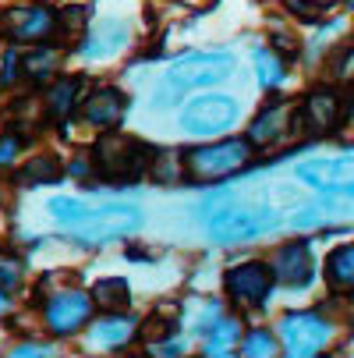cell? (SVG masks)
<instances>
[{"label": "cell", "mask_w": 354, "mask_h": 358, "mask_svg": "<svg viewBox=\"0 0 354 358\" xmlns=\"http://www.w3.org/2000/svg\"><path fill=\"white\" fill-rule=\"evenodd\" d=\"M61 178H64V167H61L57 157H36L18 171L22 185H50V181H61Z\"/></svg>", "instance_id": "obj_22"}, {"label": "cell", "mask_w": 354, "mask_h": 358, "mask_svg": "<svg viewBox=\"0 0 354 358\" xmlns=\"http://www.w3.org/2000/svg\"><path fill=\"white\" fill-rule=\"evenodd\" d=\"M294 131H305V135H333L340 128V96L330 89V85H319L312 89L301 107L294 110Z\"/></svg>", "instance_id": "obj_9"}, {"label": "cell", "mask_w": 354, "mask_h": 358, "mask_svg": "<svg viewBox=\"0 0 354 358\" xmlns=\"http://www.w3.org/2000/svg\"><path fill=\"white\" fill-rule=\"evenodd\" d=\"M85 25H89V11L82 8V4H71V8H61L57 11V29H61V36H82L85 32Z\"/></svg>", "instance_id": "obj_27"}, {"label": "cell", "mask_w": 354, "mask_h": 358, "mask_svg": "<svg viewBox=\"0 0 354 358\" xmlns=\"http://www.w3.org/2000/svg\"><path fill=\"white\" fill-rule=\"evenodd\" d=\"M251 164V138H223L213 145L191 149L184 157V167L198 181H220L227 174H237Z\"/></svg>", "instance_id": "obj_3"}, {"label": "cell", "mask_w": 354, "mask_h": 358, "mask_svg": "<svg viewBox=\"0 0 354 358\" xmlns=\"http://www.w3.org/2000/svg\"><path fill=\"white\" fill-rule=\"evenodd\" d=\"M347 124L354 128V92H351V99H347Z\"/></svg>", "instance_id": "obj_36"}, {"label": "cell", "mask_w": 354, "mask_h": 358, "mask_svg": "<svg viewBox=\"0 0 354 358\" xmlns=\"http://www.w3.org/2000/svg\"><path fill=\"white\" fill-rule=\"evenodd\" d=\"M294 178L309 188L326 192V195H354V157L305 160V164H297Z\"/></svg>", "instance_id": "obj_10"}, {"label": "cell", "mask_w": 354, "mask_h": 358, "mask_svg": "<svg viewBox=\"0 0 354 358\" xmlns=\"http://www.w3.org/2000/svg\"><path fill=\"white\" fill-rule=\"evenodd\" d=\"M273 280L276 277H273L270 263L251 259V263H241V266L223 273V291L241 309H259V305H266V298L273 291Z\"/></svg>", "instance_id": "obj_8"}, {"label": "cell", "mask_w": 354, "mask_h": 358, "mask_svg": "<svg viewBox=\"0 0 354 358\" xmlns=\"http://www.w3.org/2000/svg\"><path fill=\"white\" fill-rule=\"evenodd\" d=\"M0 29L15 43H46L57 29V15L46 4H22L0 15Z\"/></svg>", "instance_id": "obj_11"}, {"label": "cell", "mask_w": 354, "mask_h": 358, "mask_svg": "<svg viewBox=\"0 0 354 358\" xmlns=\"http://www.w3.org/2000/svg\"><path fill=\"white\" fill-rule=\"evenodd\" d=\"M92 305L96 301L85 291H64V294H57L54 301L46 305V327H50V334H57V337L78 334L89 323V316H92Z\"/></svg>", "instance_id": "obj_13"}, {"label": "cell", "mask_w": 354, "mask_h": 358, "mask_svg": "<svg viewBox=\"0 0 354 358\" xmlns=\"http://www.w3.org/2000/svg\"><path fill=\"white\" fill-rule=\"evenodd\" d=\"M234 75V57L230 54H188L181 57L160 82V103L191 92V89H206V85H220Z\"/></svg>", "instance_id": "obj_2"}, {"label": "cell", "mask_w": 354, "mask_h": 358, "mask_svg": "<svg viewBox=\"0 0 354 358\" xmlns=\"http://www.w3.org/2000/svg\"><path fill=\"white\" fill-rule=\"evenodd\" d=\"M256 75H259V85L263 89H276L287 75V64H283V54L280 50H256Z\"/></svg>", "instance_id": "obj_21"}, {"label": "cell", "mask_w": 354, "mask_h": 358, "mask_svg": "<svg viewBox=\"0 0 354 358\" xmlns=\"http://www.w3.org/2000/svg\"><path fill=\"white\" fill-rule=\"evenodd\" d=\"M131 334H135V320L121 316V313H110V320H99L92 327V341H99V344H124V341H131Z\"/></svg>", "instance_id": "obj_23"}, {"label": "cell", "mask_w": 354, "mask_h": 358, "mask_svg": "<svg viewBox=\"0 0 354 358\" xmlns=\"http://www.w3.org/2000/svg\"><path fill=\"white\" fill-rule=\"evenodd\" d=\"M92 301H96L103 313H121V309H128V305H131L128 280H121V277H103V280H96Z\"/></svg>", "instance_id": "obj_20"}, {"label": "cell", "mask_w": 354, "mask_h": 358, "mask_svg": "<svg viewBox=\"0 0 354 358\" xmlns=\"http://www.w3.org/2000/svg\"><path fill=\"white\" fill-rule=\"evenodd\" d=\"M92 213V206H85V202H78V199H54L50 202V217L54 220H61V224H78V220H85Z\"/></svg>", "instance_id": "obj_25"}, {"label": "cell", "mask_w": 354, "mask_h": 358, "mask_svg": "<svg viewBox=\"0 0 354 358\" xmlns=\"http://www.w3.org/2000/svg\"><path fill=\"white\" fill-rule=\"evenodd\" d=\"M92 160H96L99 178L121 185V181H138L149 167H153V149L145 142H138L135 135L107 131L92 145Z\"/></svg>", "instance_id": "obj_1"}, {"label": "cell", "mask_w": 354, "mask_h": 358, "mask_svg": "<svg viewBox=\"0 0 354 358\" xmlns=\"http://www.w3.org/2000/svg\"><path fill=\"white\" fill-rule=\"evenodd\" d=\"M333 75H337V78H344V82H351V78H354V46H347L344 54H337V57H333Z\"/></svg>", "instance_id": "obj_30"}, {"label": "cell", "mask_w": 354, "mask_h": 358, "mask_svg": "<svg viewBox=\"0 0 354 358\" xmlns=\"http://www.w3.org/2000/svg\"><path fill=\"white\" fill-rule=\"evenodd\" d=\"M273 50H280V54H290V57H294V54H297V43L287 39L283 32H276V36H273Z\"/></svg>", "instance_id": "obj_34"}, {"label": "cell", "mask_w": 354, "mask_h": 358, "mask_svg": "<svg viewBox=\"0 0 354 358\" xmlns=\"http://www.w3.org/2000/svg\"><path fill=\"white\" fill-rule=\"evenodd\" d=\"M15 355H18V358H25V355H50V348H43V344H25V348H18Z\"/></svg>", "instance_id": "obj_35"}, {"label": "cell", "mask_w": 354, "mask_h": 358, "mask_svg": "<svg viewBox=\"0 0 354 358\" xmlns=\"http://www.w3.org/2000/svg\"><path fill=\"white\" fill-rule=\"evenodd\" d=\"M280 341L290 358H312L333 341V327L319 313H287L280 320Z\"/></svg>", "instance_id": "obj_5"}, {"label": "cell", "mask_w": 354, "mask_h": 358, "mask_svg": "<svg viewBox=\"0 0 354 358\" xmlns=\"http://www.w3.org/2000/svg\"><path fill=\"white\" fill-rule=\"evenodd\" d=\"M15 78H18V57L8 54L4 57V68H0V82H15Z\"/></svg>", "instance_id": "obj_33"}, {"label": "cell", "mask_w": 354, "mask_h": 358, "mask_svg": "<svg viewBox=\"0 0 354 358\" xmlns=\"http://www.w3.org/2000/svg\"><path fill=\"white\" fill-rule=\"evenodd\" d=\"M124 110H128V96H124V92H117V89H99V92L89 96V103L82 107V117H85V124H92V128H107V131H110V128L121 124Z\"/></svg>", "instance_id": "obj_14"}, {"label": "cell", "mask_w": 354, "mask_h": 358, "mask_svg": "<svg viewBox=\"0 0 354 358\" xmlns=\"http://www.w3.org/2000/svg\"><path fill=\"white\" fill-rule=\"evenodd\" d=\"M287 128H290V107L283 99H273L270 107H263L256 114V121L248 128V138H251V145H273L287 135Z\"/></svg>", "instance_id": "obj_15"}, {"label": "cell", "mask_w": 354, "mask_h": 358, "mask_svg": "<svg viewBox=\"0 0 354 358\" xmlns=\"http://www.w3.org/2000/svg\"><path fill=\"white\" fill-rule=\"evenodd\" d=\"M18 280H22V270H18V263H8V266H0V287L15 291V287H18Z\"/></svg>", "instance_id": "obj_32"}, {"label": "cell", "mask_w": 354, "mask_h": 358, "mask_svg": "<svg viewBox=\"0 0 354 358\" xmlns=\"http://www.w3.org/2000/svg\"><path fill=\"white\" fill-rule=\"evenodd\" d=\"M326 284L333 294H354V241L326 255Z\"/></svg>", "instance_id": "obj_17"}, {"label": "cell", "mask_w": 354, "mask_h": 358, "mask_svg": "<svg viewBox=\"0 0 354 358\" xmlns=\"http://www.w3.org/2000/svg\"><path fill=\"white\" fill-rule=\"evenodd\" d=\"M124 46H128V29L114 18H103V22L92 25L89 39L82 43V54L85 57H114Z\"/></svg>", "instance_id": "obj_16"}, {"label": "cell", "mask_w": 354, "mask_h": 358, "mask_svg": "<svg viewBox=\"0 0 354 358\" xmlns=\"http://www.w3.org/2000/svg\"><path fill=\"white\" fill-rule=\"evenodd\" d=\"M202 334H206V355H234V348H241V320L234 316L216 320Z\"/></svg>", "instance_id": "obj_18"}, {"label": "cell", "mask_w": 354, "mask_h": 358, "mask_svg": "<svg viewBox=\"0 0 354 358\" xmlns=\"http://www.w3.org/2000/svg\"><path fill=\"white\" fill-rule=\"evenodd\" d=\"M174 320H167V316H153L145 327H142V337L149 341V344H160V341H167L170 334H174Z\"/></svg>", "instance_id": "obj_29"}, {"label": "cell", "mask_w": 354, "mask_h": 358, "mask_svg": "<svg viewBox=\"0 0 354 358\" xmlns=\"http://www.w3.org/2000/svg\"><path fill=\"white\" fill-rule=\"evenodd\" d=\"M138 227H142V213H138L135 206H99V210H92L85 220H78L71 231H75L78 241L103 245V241L135 234Z\"/></svg>", "instance_id": "obj_7"}, {"label": "cell", "mask_w": 354, "mask_h": 358, "mask_svg": "<svg viewBox=\"0 0 354 358\" xmlns=\"http://www.w3.org/2000/svg\"><path fill=\"white\" fill-rule=\"evenodd\" d=\"M54 61H57L54 50L39 46V50H32V54L25 57V75H29V78H36V82H46L50 75H54Z\"/></svg>", "instance_id": "obj_26"}, {"label": "cell", "mask_w": 354, "mask_h": 358, "mask_svg": "<svg viewBox=\"0 0 354 358\" xmlns=\"http://www.w3.org/2000/svg\"><path fill=\"white\" fill-rule=\"evenodd\" d=\"M287 11L297 15L301 22H323V18L330 15V8L316 4V0H287Z\"/></svg>", "instance_id": "obj_28"}, {"label": "cell", "mask_w": 354, "mask_h": 358, "mask_svg": "<svg viewBox=\"0 0 354 358\" xmlns=\"http://www.w3.org/2000/svg\"><path fill=\"white\" fill-rule=\"evenodd\" d=\"M78 89H82V78H61V82L50 85V92H46L50 117H54V121H68L75 103H78Z\"/></svg>", "instance_id": "obj_19"}, {"label": "cell", "mask_w": 354, "mask_h": 358, "mask_svg": "<svg viewBox=\"0 0 354 358\" xmlns=\"http://www.w3.org/2000/svg\"><path fill=\"white\" fill-rule=\"evenodd\" d=\"M18 149H22V135H4L0 138V164H11L15 157H18Z\"/></svg>", "instance_id": "obj_31"}, {"label": "cell", "mask_w": 354, "mask_h": 358, "mask_svg": "<svg viewBox=\"0 0 354 358\" xmlns=\"http://www.w3.org/2000/svg\"><path fill=\"white\" fill-rule=\"evenodd\" d=\"M344 4H347V8H351V11H354V0H344Z\"/></svg>", "instance_id": "obj_38"}, {"label": "cell", "mask_w": 354, "mask_h": 358, "mask_svg": "<svg viewBox=\"0 0 354 358\" xmlns=\"http://www.w3.org/2000/svg\"><path fill=\"white\" fill-rule=\"evenodd\" d=\"M234 121H237V103L230 96H198L181 114V128L195 138L223 135L227 128H234Z\"/></svg>", "instance_id": "obj_6"}, {"label": "cell", "mask_w": 354, "mask_h": 358, "mask_svg": "<svg viewBox=\"0 0 354 358\" xmlns=\"http://www.w3.org/2000/svg\"><path fill=\"white\" fill-rule=\"evenodd\" d=\"M276 227V213L266 206H223L206 220V231L220 245H241Z\"/></svg>", "instance_id": "obj_4"}, {"label": "cell", "mask_w": 354, "mask_h": 358, "mask_svg": "<svg viewBox=\"0 0 354 358\" xmlns=\"http://www.w3.org/2000/svg\"><path fill=\"white\" fill-rule=\"evenodd\" d=\"M270 270L287 287H309L312 277H316V259H312L309 241H287V245H280L270 255Z\"/></svg>", "instance_id": "obj_12"}, {"label": "cell", "mask_w": 354, "mask_h": 358, "mask_svg": "<svg viewBox=\"0 0 354 358\" xmlns=\"http://www.w3.org/2000/svg\"><path fill=\"white\" fill-rule=\"evenodd\" d=\"M4 305H8V298H4V291H0V309H4Z\"/></svg>", "instance_id": "obj_37"}, {"label": "cell", "mask_w": 354, "mask_h": 358, "mask_svg": "<svg viewBox=\"0 0 354 358\" xmlns=\"http://www.w3.org/2000/svg\"><path fill=\"white\" fill-rule=\"evenodd\" d=\"M241 355H248V358H270V355H276V337L270 330H251V334L241 337Z\"/></svg>", "instance_id": "obj_24"}]
</instances>
